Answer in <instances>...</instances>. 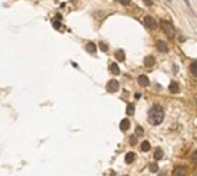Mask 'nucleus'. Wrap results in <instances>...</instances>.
<instances>
[{
  "instance_id": "obj_1",
  "label": "nucleus",
  "mask_w": 197,
  "mask_h": 176,
  "mask_svg": "<svg viewBox=\"0 0 197 176\" xmlns=\"http://www.w3.org/2000/svg\"><path fill=\"white\" fill-rule=\"evenodd\" d=\"M164 117H165L164 110H163L160 106L156 105L149 111V114H148V121H149L150 124L158 125L164 121Z\"/></svg>"
},
{
  "instance_id": "obj_2",
  "label": "nucleus",
  "mask_w": 197,
  "mask_h": 176,
  "mask_svg": "<svg viewBox=\"0 0 197 176\" xmlns=\"http://www.w3.org/2000/svg\"><path fill=\"white\" fill-rule=\"evenodd\" d=\"M160 25H162L163 30L165 31V34L170 38H173L174 37V34H175V30H174V27L172 25V23L171 22H168V21H166V20H162L160 21Z\"/></svg>"
},
{
  "instance_id": "obj_3",
  "label": "nucleus",
  "mask_w": 197,
  "mask_h": 176,
  "mask_svg": "<svg viewBox=\"0 0 197 176\" xmlns=\"http://www.w3.org/2000/svg\"><path fill=\"white\" fill-rule=\"evenodd\" d=\"M144 24H145V27L150 30H154V29H157V22L154 21V19H152L151 16H145L144 17Z\"/></svg>"
},
{
  "instance_id": "obj_4",
  "label": "nucleus",
  "mask_w": 197,
  "mask_h": 176,
  "mask_svg": "<svg viewBox=\"0 0 197 176\" xmlns=\"http://www.w3.org/2000/svg\"><path fill=\"white\" fill-rule=\"evenodd\" d=\"M106 90L108 91V92H117V91L119 90V82L117 81V79H111L110 82L107 83L106 85Z\"/></svg>"
},
{
  "instance_id": "obj_5",
  "label": "nucleus",
  "mask_w": 197,
  "mask_h": 176,
  "mask_svg": "<svg viewBox=\"0 0 197 176\" xmlns=\"http://www.w3.org/2000/svg\"><path fill=\"white\" fill-rule=\"evenodd\" d=\"M137 81H138V84L142 86V88H145V86H148L150 84L149 78L146 77L145 75H140L137 78Z\"/></svg>"
},
{
  "instance_id": "obj_6",
  "label": "nucleus",
  "mask_w": 197,
  "mask_h": 176,
  "mask_svg": "<svg viewBox=\"0 0 197 176\" xmlns=\"http://www.w3.org/2000/svg\"><path fill=\"white\" fill-rule=\"evenodd\" d=\"M186 174H187V169L180 166V167H176L174 169L173 173H172V176H186Z\"/></svg>"
},
{
  "instance_id": "obj_7",
  "label": "nucleus",
  "mask_w": 197,
  "mask_h": 176,
  "mask_svg": "<svg viewBox=\"0 0 197 176\" xmlns=\"http://www.w3.org/2000/svg\"><path fill=\"white\" fill-rule=\"evenodd\" d=\"M154 63H156V59L152 55H148V56L144 58V66L148 67V68L154 66Z\"/></svg>"
},
{
  "instance_id": "obj_8",
  "label": "nucleus",
  "mask_w": 197,
  "mask_h": 176,
  "mask_svg": "<svg viewBox=\"0 0 197 176\" xmlns=\"http://www.w3.org/2000/svg\"><path fill=\"white\" fill-rule=\"evenodd\" d=\"M157 50L159 52H162V53H166V52L168 51L167 44H166L165 42H162V40L157 42Z\"/></svg>"
},
{
  "instance_id": "obj_9",
  "label": "nucleus",
  "mask_w": 197,
  "mask_h": 176,
  "mask_svg": "<svg viewBox=\"0 0 197 176\" xmlns=\"http://www.w3.org/2000/svg\"><path fill=\"white\" fill-rule=\"evenodd\" d=\"M168 90H170L171 93H177L179 92V84L175 81H172L168 85Z\"/></svg>"
},
{
  "instance_id": "obj_10",
  "label": "nucleus",
  "mask_w": 197,
  "mask_h": 176,
  "mask_svg": "<svg viewBox=\"0 0 197 176\" xmlns=\"http://www.w3.org/2000/svg\"><path fill=\"white\" fill-rule=\"evenodd\" d=\"M130 127V122L128 119H123L122 121L120 122V129L122 130V131H127V130L129 129Z\"/></svg>"
},
{
  "instance_id": "obj_11",
  "label": "nucleus",
  "mask_w": 197,
  "mask_h": 176,
  "mask_svg": "<svg viewBox=\"0 0 197 176\" xmlns=\"http://www.w3.org/2000/svg\"><path fill=\"white\" fill-rule=\"evenodd\" d=\"M115 55V59L118 60V61H120V62H122V61H125V59H126V55H125V52L122 51V50H118V51L114 53Z\"/></svg>"
},
{
  "instance_id": "obj_12",
  "label": "nucleus",
  "mask_w": 197,
  "mask_h": 176,
  "mask_svg": "<svg viewBox=\"0 0 197 176\" xmlns=\"http://www.w3.org/2000/svg\"><path fill=\"white\" fill-rule=\"evenodd\" d=\"M135 160V153L134 152H128L125 156V161L127 164H131Z\"/></svg>"
},
{
  "instance_id": "obj_13",
  "label": "nucleus",
  "mask_w": 197,
  "mask_h": 176,
  "mask_svg": "<svg viewBox=\"0 0 197 176\" xmlns=\"http://www.w3.org/2000/svg\"><path fill=\"white\" fill-rule=\"evenodd\" d=\"M110 70H111V73H112V74H114V75L120 74V68H119V66L115 62H113L112 65H111Z\"/></svg>"
},
{
  "instance_id": "obj_14",
  "label": "nucleus",
  "mask_w": 197,
  "mask_h": 176,
  "mask_svg": "<svg viewBox=\"0 0 197 176\" xmlns=\"http://www.w3.org/2000/svg\"><path fill=\"white\" fill-rule=\"evenodd\" d=\"M85 50H87L89 53H96V45L94 43H88L87 46H85Z\"/></svg>"
},
{
  "instance_id": "obj_15",
  "label": "nucleus",
  "mask_w": 197,
  "mask_h": 176,
  "mask_svg": "<svg viewBox=\"0 0 197 176\" xmlns=\"http://www.w3.org/2000/svg\"><path fill=\"white\" fill-rule=\"evenodd\" d=\"M150 149H151V145H150V143L148 141H144L142 143V145H141V150H142L143 152H148V151H150Z\"/></svg>"
},
{
  "instance_id": "obj_16",
  "label": "nucleus",
  "mask_w": 197,
  "mask_h": 176,
  "mask_svg": "<svg viewBox=\"0 0 197 176\" xmlns=\"http://www.w3.org/2000/svg\"><path fill=\"white\" fill-rule=\"evenodd\" d=\"M190 71H191V74L197 77V61H194L191 65H190Z\"/></svg>"
},
{
  "instance_id": "obj_17",
  "label": "nucleus",
  "mask_w": 197,
  "mask_h": 176,
  "mask_svg": "<svg viewBox=\"0 0 197 176\" xmlns=\"http://www.w3.org/2000/svg\"><path fill=\"white\" fill-rule=\"evenodd\" d=\"M126 113H127V115H134V113H135V106L133 105V104H129V105L127 106Z\"/></svg>"
},
{
  "instance_id": "obj_18",
  "label": "nucleus",
  "mask_w": 197,
  "mask_h": 176,
  "mask_svg": "<svg viewBox=\"0 0 197 176\" xmlns=\"http://www.w3.org/2000/svg\"><path fill=\"white\" fill-rule=\"evenodd\" d=\"M163 156H164V153L160 149H157L156 150V152H154V159L156 160H160Z\"/></svg>"
},
{
  "instance_id": "obj_19",
  "label": "nucleus",
  "mask_w": 197,
  "mask_h": 176,
  "mask_svg": "<svg viewBox=\"0 0 197 176\" xmlns=\"http://www.w3.org/2000/svg\"><path fill=\"white\" fill-rule=\"evenodd\" d=\"M143 133H144V130H143L142 127H136V129H135V136L136 137L143 136Z\"/></svg>"
},
{
  "instance_id": "obj_20",
  "label": "nucleus",
  "mask_w": 197,
  "mask_h": 176,
  "mask_svg": "<svg viewBox=\"0 0 197 176\" xmlns=\"http://www.w3.org/2000/svg\"><path fill=\"white\" fill-rule=\"evenodd\" d=\"M149 169H150V172H151V173H157V172H158V169H159V167H158V165H157V164H154V162H152V164H150Z\"/></svg>"
},
{
  "instance_id": "obj_21",
  "label": "nucleus",
  "mask_w": 197,
  "mask_h": 176,
  "mask_svg": "<svg viewBox=\"0 0 197 176\" xmlns=\"http://www.w3.org/2000/svg\"><path fill=\"white\" fill-rule=\"evenodd\" d=\"M99 47H100V50H102L103 52H106L107 50H108V46H107L105 43H103V42H100V43H99Z\"/></svg>"
},
{
  "instance_id": "obj_22",
  "label": "nucleus",
  "mask_w": 197,
  "mask_h": 176,
  "mask_svg": "<svg viewBox=\"0 0 197 176\" xmlns=\"http://www.w3.org/2000/svg\"><path fill=\"white\" fill-rule=\"evenodd\" d=\"M129 142L131 145H135L136 143H137V138H136V136H134V135H131L129 138Z\"/></svg>"
},
{
  "instance_id": "obj_23",
  "label": "nucleus",
  "mask_w": 197,
  "mask_h": 176,
  "mask_svg": "<svg viewBox=\"0 0 197 176\" xmlns=\"http://www.w3.org/2000/svg\"><path fill=\"white\" fill-rule=\"evenodd\" d=\"M191 161H193L195 165H197V151H195V152H194L193 156H191Z\"/></svg>"
},
{
  "instance_id": "obj_24",
  "label": "nucleus",
  "mask_w": 197,
  "mask_h": 176,
  "mask_svg": "<svg viewBox=\"0 0 197 176\" xmlns=\"http://www.w3.org/2000/svg\"><path fill=\"white\" fill-rule=\"evenodd\" d=\"M60 22H58V21H55V22H53V28L54 29H60Z\"/></svg>"
},
{
  "instance_id": "obj_25",
  "label": "nucleus",
  "mask_w": 197,
  "mask_h": 176,
  "mask_svg": "<svg viewBox=\"0 0 197 176\" xmlns=\"http://www.w3.org/2000/svg\"><path fill=\"white\" fill-rule=\"evenodd\" d=\"M118 1L122 5H129L130 4V0H118Z\"/></svg>"
},
{
  "instance_id": "obj_26",
  "label": "nucleus",
  "mask_w": 197,
  "mask_h": 176,
  "mask_svg": "<svg viewBox=\"0 0 197 176\" xmlns=\"http://www.w3.org/2000/svg\"><path fill=\"white\" fill-rule=\"evenodd\" d=\"M143 2H144L146 6H152V4H153L152 0H143Z\"/></svg>"
},
{
  "instance_id": "obj_27",
  "label": "nucleus",
  "mask_w": 197,
  "mask_h": 176,
  "mask_svg": "<svg viewBox=\"0 0 197 176\" xmlns=\"http://www.w3.org/2000/svg\"><path fill=\"white\" fill-rule=\"evenodd\" d=\"M196 102H197V98H196Z\"/></svg>"
},
{
  "instance_id": "obj_28",
  "label": "nucleus",
  "mask_w": 197,
  "mask_h": 176,
  "mask_svg": "<svg viewBox=\"0 0 197 176\" xmlns=\"http://www.w3.org/2000/svg\"><path fill=\"white\" fill-rule=\"evenodd\" d=\"M125 176H126V175H125Z\"/></svg>"
}]
</instances>
